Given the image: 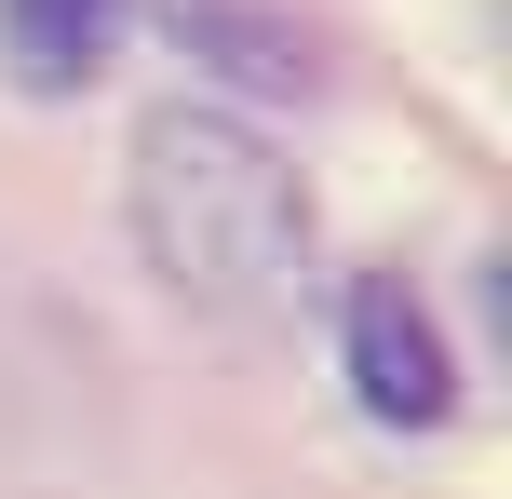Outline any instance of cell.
<instances>
[{
	"mask_svg": "<svg viewBox=\"0 0 512 499\" xmlns=\"http://www.w3.org/2000/svg\"><path fill=\"white\" fill-rule=\"evenodd\" d=\"M135 243H149V270L176 297L270 324L310 284V189L230 108H149L135 122Z\"/></svg>",
	"mask_w": 512,
	"mask_h": 499,
	"instance_id": "obj_1",
	"label": "cell"
},
{
	"mask_svg": "<svg viewBox=\"0 0 512 499\" xmlns=\"http://www.w3.org/2000/svg\"><path fill=\"white\" fill-rule=\"evenodd\" d=\"M122 14L135 0H0V54H14L27 95H81L122 54Z\"/></svg>",
	"mask_w": 512,
	"mask_h": 499,
	"instance_id": "obj_3",
	"label": "cell"
},
{
	"mask_svg": "<svg viewBox=\"0 0 512 499\" xmlns=\"http://www.w3.org/2000/svg\"><path fill=\"white\" fill-rule=\"evenodd\" d=\"M351 392H364V419H391V432H432L445 405H459L445 338H432V311L405 297V270H364V284H351Z\"/></svg>",
	"mask_w": 512,
	"mask_h": 499,
	"instance_id": "obj_2",
	"label": "cell"
}]
</instances>
